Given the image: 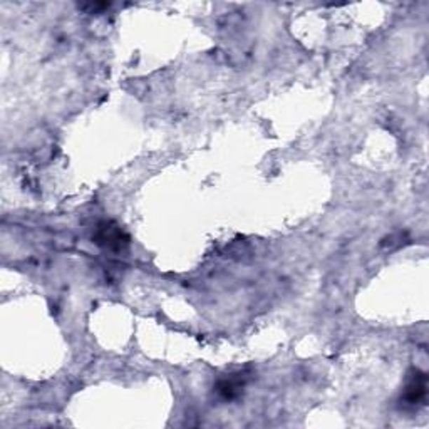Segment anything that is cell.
<instances>
[{"instance_id":"obj_1","label":"cell","mask_w":429,"mask_h":429,"mask_svg":"<svg viewBox=\"0 0 429 429\" xmlns=\"http://www.w3.org/2000/svg\"><path fill=\"white\" fill-rule=\"evenodd\" d=\"M93 240L100 247L111 252H121L123 248H126L128 243H130L128 235L124 233L118 225H114V223L111 222H104L101 223V225H97Z\"/></svg>"},{"instance_id":"obj_2","label":"cell","mask_w":429,"mask_h":429,"mask_svg":"<svg viewBox=\"0 0 429 429\" xmlns=\"http://www.w3.org/2000/svg\"><path fill=\"white\" fill-rule=\"evenodd\" d=\"M428 394V377L423 372L414 371L413 376H411L409 383L406 386L404 391V401L407 404L416 406L419 402H423L426 399Z\"/></svg>"},{"instance_id":"obj_3","label":"cell","mask_w":429,"mask_h":429,"mask_svg":"<svg viewBox=\"0 0 429 429\" xmlns=\"http://www.w3.org/2000/svg\"><path fill=\"white\" fill-rule=\"evenodd\" d=\"M243 374H235L229 377V379H222L217 386V393L220 394L223 399H233L242 393L243 386H245V377Z\"/></svg>"}]
</instances>
